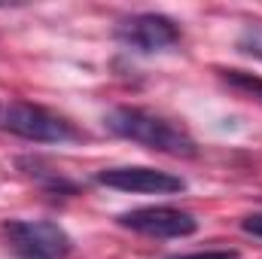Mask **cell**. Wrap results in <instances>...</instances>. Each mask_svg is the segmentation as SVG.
I'll use <instances>...</instances> for the list:
<instances>
[{
    "label": "cell",
    "mask_w": 262,
    "mask_h": 259,
    "mask_svg": "<svg viewBox=\"0 0 262 259\" xmlns=\"http://www.w3.org/2000/svg\"><path fill=\"white\" fill-rule=\"evenodd\" d=\"M104 125H107V131H113L116 137L134 140V143H140L146 149H156V153L183 156V159H189V156L198 153L195 140L189 137L186 128L174 125L165 116L140 110V107H113L104 116Z\"/></svg>",
    "instance_id": "1"
},
{
    "label": "cell",
    "mask_w": 262,
    "mask_h": 259,
    "mask_svg": "<svg viewBox=\"0 0 262 259\" xmlns=\"http://www.w3.org/2000/svg\"><path fill=\"white\" fill-rule=\"evenodd\" d=\"M0 128L34 143H64L79 137L67 119L28 101H0Z\"/></svg>",
    "instance_id": "2"
},
{
    "label": "cell",
    "mask_w": 262,
    "mask_h": 259,
    "mask_svg": "<svg viewBox=\"0 0 262 259\" xmlns=\"http://www.w3.org/2000/svg\"><path fill=\"white\" fill-rule=\"evenodd\" d=\"M0 235L18 259H64L73 247L70 235L52 220H9Z\"/></svg>",
    "instance_id": "3"
},
{
    "label": "cell",
    "mask_w": 262,
    "mask_h": 259,
    "mask_svg": "<svg viewBox=\"0 0 262 259\" xmlns=\"http://www.w3.org/2000/svg\"><path fill=\"white\" fill-rule=\"evenodd\" d=\"M116 37L134 52H165L180 43V28L159 12H140L116 28Z\"/></svg>",
    "instance_id": "4"
},
{
    "label": "cell",
    "mask_w": 262,
    "mask_h": 259,
    "mask_svg": "<svg viewBox=\"0 0 262 259\" xmlns=\"http://www.w3.org/2000/svg\"><path fill=\"white\" fill-rule=\"evenodd\" d=\"M119 226H125L131 232L149 235V238H186L198 229V220L189 210L180 207H137L119 217Z\"/></svg>",
    "instance_id": "5"
},
{
    "label": "cell",
    "mask_w": 262,
    "mask_h": 259,
    "mask_svg": "<svg viewBox=\"0 0 262 259\" xmlns=\"http://www.w3.org/2000/svg\"><path fill=\"white\" fill-rule=\"evenodd\" d=\"M101 186L110 189H122V192H183L186 183L168 171H156V168H143V165H128V168H104L95 177Z\"/></svg>",
    "instance_id": "6"
},
{
    "label": "cell",
    "mask_w": 262,
    "mask_h": 259,
    "mask_svg": "<svg viewBox=\"0 0 262 259\" xmlns=\"http://www.w3.org/2000/svg\"><path fill=\"white\" fill-rule=\"evenodd\" d=\"M223 82L241 95H247L250 101H259L262 104V76H253V73H244V70H220Z\"/></svg>",
    "instance_id": "7"
},
{
    "label": "cell",
    "mask_w": 262,
    "mask_h": 259,
    "mask_svg": "<svg viewBox=\"0 0 262 259\" xmlns=\"http://www.w3.org/2000/svg\"><path fill=\"white\" fill-rule=\"evenodd\" d=\"M238 49L253 55V58H262V25H247L244 34L238 37Z\"/></svg>",
    "instance_id": "8"
},
{
    "label": "cell",
    "mask_w": 262,
    "mask_h": 259,
    "mask_svg": "<svg viewBox=\"0 0 262 259\" xmlns=\"http://www.w3.org/2000/svg\"><path fill=\"white\" fill-rule=\"evenodd\" d=\"M168 259H238V250H198V253H180Z\"/></svg>",
    "instance_id": "9"
},
{
    "label": "cell",
    "mask_w": 262,
    "mask_h": 259,
    "mask_svg": "<svg viewBox=\"0 0 262 259\" xmlns=\"http://www.w3.org/2000/svg\"><path fill=\"white\" fill-rule=\"evenodd\" d=\"M241 229H244L247 235H256V238H262V213H253V217H247V220L241 223Z\"/></svg>",
    "instance_id": "10"
}]
</instances>
